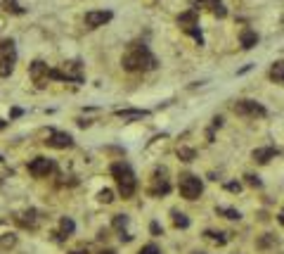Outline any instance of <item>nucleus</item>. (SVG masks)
Segmentation results:
<instances>
[{
  "instance_id": "e433bc0d",
  "label": "nucleus",
  "mask_w": 284,
  "mask_h": 254,
  "mask_svg": "<svg viewBox=\"0 0 284 254\" xmlns=\"http://www.w3.org/2000/svg\"><path fill=\"white\" fill-rule=\"evenodd\" d=\"M102 254H116V252H114V249H105V252H102Z\"/></svg>"
},
{
  "instance_id": "b1692460",
  "label": "nucleus",
  "mask_w": 284,
  "mask_h": 254,
  "mask_svg": "<svg viewBox=\"0 0 284 254\" xmlns=\"http://www.w3.org/2000/svg\"><path fill=\"white\" fill-rule=\"evenodd\" d=\"M194 155H197V152H194L192 148H180V150H178V157H180L182 161H192V159H194Z\"/></svg>"
},
{
  "instance_id": "20e7f679",
  "label": "nucleus",
  "mask_w": 284,
  "mask_h": 254,
  "mask_svg": "<svg viewBox=\"0 0 284 254\" xmlns=\"http://www.w3.org/2000/svg\"><path fill=\"white\" fill-rule=\"evenodd\" d=\"M14 64H17V45L12 38H3L0 41V76L7 79L14 71Z\"/></svg>"
},
{
  "instance_id": "4c0bfd02",
  "label": "nucleus",
  "mask_w": 284,
  "mask_h": 254,
  "mask_svg": "<svg viewBox=\"0 0 284 254\" xmlns=\"http://www.w3.org/2000/svg\"><path fill=\"white\" fill-rule=\"evenodd\" d=\"M5 126H7V124H5V121H3V119H0V131L5 129Z\"/></svg>"
},
{
  "instance_id": "c9c22d12",
  "label": "nucleus",
  "mask_w": 284,
  "mask_h": 254,
  "mask_svg": "<svg viewBox=\"0 0 284 254\" xmlns=\"http://www.w3.org/2000/svg\"><path fill=\"white\" fill-rule=\"evenodd\" d=\"M71 254H88V252H86V249H74Z\"/></svg>"
},
{
  "instance_id": "c85d7f7f",
  "label": "nucleus",
  "mask_w": 284,
  "mask_h": 254,
  "mask_svg": "<svg viewBox=\"0 0 284 254\" xmlns=\"http://www.w3.org/2000/svg\"><path fill=\"white\" fill-rule=\"evenodd\" d=\"M14 242H17V238L10 235V238H0V247H12Z\"/></svg>"
},
{
  "instance_id": "4468645a",
  "label": "nucleus",
  "mask_w": 284,
  "mask_h": 254,
  "mask_svg": "<svg viewBox=\"0 0 284 254\" xmlns=\"http://www.w3.org/2000/svg\"><path fill=\"white\" fill-rule=\"evenodd\" d=\"M279 155V150L277 148H258V150H253V159L258 161V164H268L270 159H275V157Z\"/></svg>"
},
{
  "instance_id": "f03ea898",
  "label": "nucleus",
  "mask_w": 284,
  "mask_h": 254,
  "mask_svg": "<svg viewBox=\"0 0 284 254\" xmlns=\"http://www.w3.org/2000/svg\"><path fill=\"white\" fill-rule=\"evenodd\" d=\"M111 176L116 180V188H118V195L124 199H130L135 195L137 190V178L133 174V169H130L128 161H114L111 164Z\"/></svg>"
},
{
  "instance_id": "ddd939ff",
  "label": "nucleus",
  "mask_w": 284,
  "mask_h": 254,
  "mask_svg": "<svg viewBox=\"0 0 284 254\" xmlns=\"http://www.w3.org/2000/svg\"><path fill=\"white\" fill-rule=\"evenodd\" d=\"M178 26H182V31H187V29H192V26H199V12L194 10V7H190L187 12H182L178 17Z\"/></svg>"
},
{
  "instance_id": "412c9836",
  "label": "nucleus",
  "mask_w": 284,
  "mask_h": 254,
  "mask_svg": "<svg viewBox=\"0 0 284 254\" xmlns=\"http://www.w3.org/2000/svg\"><path fill=\"white\" fill-rule=\"evenodd\" d=\"M216 214H220V216H225V219H232V221H239V219H241L239 211H237V209H230V207H218Z\"/></svg>"
},
{
  "instance_id": "f704fd0d",
  "label": "nucleus",
  "mask_w": 284,
  "mask_h": 254,
  "mask_svg": "<svg viewBox=\"0 0 284 254\" xmlns=\"http://www.w3.org/2000/svg\"><path fill=\"white\" fill-rule=\"evenodd\" d=\"M277 219H279V223H282V226H284V209L279 211V216H277Z\"/></svg>"
},
{
  "instance_id": "f257e3e1",
  "label": "nucleus",
  "mask_w": 284,
  "mask_h": 254,
  "mask_svg": "<svg viewBox=\"0 0 284 254\" xmlns=\"http://www.w3.org/2000/svg\"><path fill=\"white\" fill-rule=\"evenodd\" d=\"M121 64L126 71H152L156 69V57L149 52L145 43H130L121 57Z\"/></svg>"
},
{
  "instance_id": "6e6552de",
  "label": "nucleus",
  "mask_w": 284,
  "mask_h": 254,
  "mask_svg": "<svg viewBox=\"0 0 284 254\" xmlns=\"http://www.w3.org/2000/svg\"><path fill=\"white\" fill-rule=\"evenodd\" d=\"M50 71H52V69H50L45 62H40V60L31 62V67H29V74H31L33 83H36L38 88H45L48 86V81H52L50 79Z\"/></svg>"
},
{
  "instance_id": "6ab92c4d",
  "label": "nucleus",
  "mask_w": 284,
  "mask_h": 254,
  "mask_svg": "<svg viewBox=\"0 0 284 254\" xmlns=\"http://www.w3.org/2000/svg\"><path fill=\"white\" fill-rule=\"evenodd\" d=\"M38 211L36 209H29V211H24V214H22V216L17 219L19 223H22V226H29V228H36L38 226Z\"/></svg>"
},
{
  "instance_id": "7ed1b4c3",
  "label": "nucleus",
  "mask_w": 284,
  "mask_h": 254,
  "mask_svg": "<svg viewBox=\"0 0 284 254\" xmlns=\"http://www.w3.org/2000/svg\"><path fill=\"white\" fill-rule=\"evenodd\" d=\"M50 79L52 81H67V83H83V64H80L78 60L64 62L57 69L50 71Z\"/></svg>"
},
{
  "instance_id": "c756f323",
  "label": "nucleus",
  "mask_w": 284,
  "mask_h": 254,
  "mask_svg": "<svg viewBox=\"0 0 284 254\" xmlns=\"http://www.w3.org/2000/svg\"><path fill=\"white\" fill-rule=\"evenodd\" d=\"M149 230H152V235H161L164 230H161V226L156 221H152V226H149Z\"/></svg>"
},
{
  "instance_id": "aec40b11",
  "label": "nucleus",
  "mask_w": 284,
  "mask_h": 254,
  "mask_svg": "<svg viewBox=\"0 0 284 254\" xmlns=\"http://www.w3.org/2000/svg\"><path fill=\"white\" fill-rule=\"evenodd\" d=\"M204 238L211 242H216V245H225V242H228L225 233H216V230H204Z\"/></svg>"
},
{
  "instance_id": "9b49d317",
  "label": "nucleus",
  "mask_w": 284,
  "mask_h": 254,
  "mask_svg": "<svg viewBox=\"0 0 284 254\" xmlns=\"http://www.w3.org/2000/svg\"><path fill=\"white\" fill-rule=\"evenodd\" d=\"M114 12L109 10H93V12H86V26L90 29H99V26H105L107 22H111Z\"/></svg>"
},
{
  "instance_id": "58836bf2",
  "label": "nucleus",
  "mask_w": 284,
  "mask_h": 254,
  "mask_svg": "<svg viewBox=\"0 0 284 254\" xmlns=\"http://www.w3.org/2000/svg\"><path fill=\"white\" fill-rule=\"evenodd\" d=\"M0 161H3V157H0Z\"/></svg>"
},
{
  "instance_id": "a211bd4d",
  "label": "nucleus",
  "mask_w": 284,
  "mask_h": 254,
  "mask_svg": "<svg viewBox=\"0 0 284 254\" xmlns=\"http://www.w3.org/2000/svg\"><path fill=\"white\" fill-rule=\"evenodd\" d=\"M270 79L275 83H282L284 86V60H277V62L270 67Z\"/></svg>"
},
{
  "instance_id": "f8f14e48",
  "label": "nucleus",
  "mask_w": 284,
  "mask_h": 254,
  "mask_svg": "<svg viewBox=\"0 0 284 254\" xmlns=\"http://www.w3.org/2000/svg\"><path fill=\"white\" fill-rule=\"evenodd\" d=\"M45 143L50 145V148H57V150H67L74 145V138L69 136V133H64V131H50V136Z\"/></svg>"
},
{
  "instance_id": "5701e85b",
  "label": "nucleus",
  "mask_w": 284,
  "mask_h": 254,
  "mask_svg": "<svg viewBox=\"0 0 284 254\" xmlns=\"http://www.w3.org/2000/svg\"><path fill=\"white\" fill-rule=\"evenodd\" d=\"M173 223L178 228H187V226H190V219H187L185 214H180V211H173Z\"/></svg>"
},
{
  "instance_id": "dca6fc26",
  "label": "nucleus",
  "mask_w": 284,
  "mask_h": 254,
  "mask_svg": "<svg viewBox=\"0 0 284 254\" xmlns=\"http://www.w3.org/2000/svg\"><path fill=\"white\" fill-rule=\"evenodd\" d=\"M149 112L147 110H116V117L126 119V121H130V119H145Z\"/></svg>"
},
{
  "instance_id": "a878e982",
  "label": "nucleus",
  "mask_w": 284,
  "mask_h": 254,
  "mask_svg": "<svg viewBox=\"0 0 284 254\" xmlns=\"http://www.w3.org/2000/svg\"><path fill=\"white\" fill-rule=\"evenodd\" d=\"M7 10L14 12V14H24V7H19L17 0H7Z\"/></svg>"
},
{
  "instance_id": "72a5a7b5",
  "label": "nucleus",
  "mask_w": 284,
  "mask_h": 254,
  "mask_svg": "<svg viewBox=\"0 0 284 254\" xmlns=\"http://www.w3.org/2000/svg\"><path fill=\"white\" fill-rule=\"evenodd\" d=\"M218 126H222V119H220V117L213 119V129H218Z\"/></svg>"
},
{
  "instance_id": "cd10ccee",
  "label": "nucleus",
  "mask_w": 284,
  "mask_h": 254,
  "mask_svg": "<svg viewBox=\"0 0 284 254\" xmlns=\"http://www.w3.org/2000/svg\"><path fill=\"white\" fill-rule=\"evenodd\" d=\"M272 242H277V240H275V235L266 233V238H260V242H258V245H260V247H268V245H272Z\"/></svg>"
},
{
  "instance_id": "1a4fd4ad",
  "label": "nucleus",
  "mask_w": 284,
  "mask_h": 254,
  "mask_svg": "<svg viewBox=\"0 0 284 254\" xmlns=\"http://www.w3.org/2000/svg\"><path fill=\"white\" fill-rule=\"evenodd\" d=\"M29 171H31L36 178H45L55 171V161L50 159V157H36V159L29 161Z\"/></svg>"
},
{
  "instance_id": "473e14b6",
  "label": "nucleus",
  "mask_w": 284,
  "mask_h": 254,
  "mask_svg": "<svg viewBox=\"0 0 284 254\" xmlns=\"http://www.w3.org/2000/svg\"><path fill=\"white\" fill-rule=\"evenodd\" d=\"M22 114H24V112L19 110V107H14V110H12V112H10V117H22Z\"/></svg>"
},
{
  "instance_id": "0eeeda50",
  "label": "nucleus",
  "mask_w": 284,
  "mask_h": 254,
  "mask_svg": "<svg viewBox=\"0 0 284 254\" xmlns=\"http://www.w3.org/2000/svg\"><path fill=\"white\" fill-rule=\"evenodd\" d=\"M166 176H168L166 169H156V171H154V178H152V186H149V195H152V197L168 195V190H171V183H168Z\"/></svg>"
},
{
  "instance_id": "2f4dec72",
  "label": "nucleus",
  "mask_w": 284,
  "mask_h": 254,
  "mask_svg": "<svg viewBox=\"0 0 284 254\" xmlns=\"http://www.w3.org/2000/svg\"><path fill=\"white\" fill-rule=\"evenodd\" d=\"M247 183H249V186H256V188H258V186H260V180H258V176H251V174H249V176H247Z\"/></svg>"
},
{
  "instance_id": "bb28decb",
  "label": "nucleus",
  "mask_w": 284,
  "mask_h": 254,
  "mask_svg": "<svg viewBox=\"0 0 284 254\" xmlns=\"http://www.w3.org/2000/svg\"><path fill=\"white\" fill-rule=\"evenodd\" d=\"M137 254H161V249L156 247V245H145V247H142Z\"/></svg>"
},
{
  "instance_id": "393cba45",
  "label": "nucleus",
  "mask_w": 284,
  "mask_h": 254,
  "mask_svg": "<svg viewBox=\"0 0 284 254\" xmlns=\"http://www.w3.org/2000/svg\"><path fill=\"white\" fill-rule=\"evenodd\" d=\"M97 199L99 202H105V205H109V202H114V192H111L109 188H105V190L97 192Z\"/></svg>"
},
{
  "instance_id": "423d86ee",
  "label": "nucleus",
  "mask_w": 284,
  "mask_h": 254,
  "mask_svg": "<svg viewBox=\"0 0 284 254\" xmlns=\"http://www.w3.org/2000/svg\"><path fill=\"white\" fill-rule=\"evenodd\" d=\"M235 112L239 114V117H251V119H256V117H266L268 114V110L260 102H256V100H237L235 102Z\"/></svg>"
},
{
  "instance_id": "4be33fe9",
  "label": "nucleus",
  "mask_w": 284,
  "mask_h": 254,
  "mask_svg": "<svg viewBox=\"0 0 284 254\" xmlns=\"http://www.w3.org/2000/svg\"><path fill=\"white\" fill-rule=\"evenodd\" d=\"M111 226H114L118 233H126V226H128V216H124V214H116V216H114V221H111Z\"/></svg>"
},
{
  "instance_id": "7c9ffc66",
  "label": "nucleus",
  "mask_w": 284,
  "mask_h": 254,
  "mask_svg": "<svg viewBox=\"0 0 284 254\" xmlns=\"http://www.w3.org/2000/svg\"><path fill=\"white\" fill-rule=\"evenodd\" d=\"M225 190H230V192H239V190H241V186H239V183H225Z\"/></svg>"
},
{
  "instance_id": "9d476101",
  "label": "nucleus",
  "mask_w": 284,
  "mask_h": 254,
  "mask_svg": "<svg viewBox=\"0 0 284 254\" xmlns=\"http://www.w3.org/2000/svg\"><path fill=\"white\" fill-rule=\"evenodd\" d=\"M192 7L199 10V7H206L209 12H213L218 19L228 17V7L222 5V0H192Z\"/></svg>"
},
{
  "instance_id": "f3484780",
  "label": "nucleus",
  "mask_w": 284,
  "mask_h": 254,
  "mask_svg": "<svg viewBox=\"0 0 284 254\" xmlns=\"http://www.w3.org/2000/svg\"><path fill=\"white\" fill-rule=\"evenodd\" d=\"M74 230H76V223L69 216H64L62 221H59V233H57V235H59V240H64V238H69Z\"/></svg>"
},
{
  "instance_id": "2eb2a0df",
  "label": "nucleus",
  "mask_w": 284,
  "mask_h": 254,
  "mask_svg": "<svg viewBox=\"0 0 284 254\" xmlns=\"http://www.w3.org/2000/svg\"><path fill=\"white\" fill-rule=\"evenodd\" d=\"M239 41H241V48H244V50H251L253 45L258 43V33L251 31V29H241Z\"/></svg>"
},
{
  "instance_id": "39448f33",
  "label": "nucleus",
  "mask_w": 284,
  "mask_h": 254,
  "mask_svg": "<svg viewBox=\"0 0 284 254\" xmlns=\"http://www.w3.org/2000/svg\"><path fill=\"white\" fill-rule=\"evenodd\" d=\"M180 195L185 199H197L199 195H201V190H204V183H201V178L194 174H180Z\"/></svg>"
}]
</instances>
